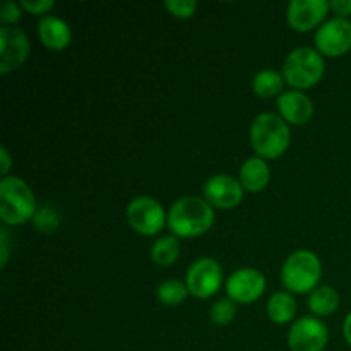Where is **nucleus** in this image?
I'll return each mask as SVG.
<instances>
[{
	"mask_svg": "<svg viewBox=\"0 0 351 351\" xmlns=\"http://www.w3.org/2000/svg\"><path fill=\"white\" fill-rule=\"evenodd\" d=\"M250 143L257 156L263 160L281 156L290 146L288 123L276 113H261L250 127Z\"/></svg>",
	"mask_w": 351,
	"mask_h": 351,
	"instance_id": "3",
	"label": "nucleus"
},
{
	"mask_svg": "<svg viewBox=\"0 0 351 351\" xmlns=\"http://www.w3.org/2000/svg\"><path fill=\"white\" fill-rule=\"evenodd\" d=\"M328 339V326L315 317L298 319L288 332L291 351H324Z\"/></svg>",
	"mask_w": 351,
	"mask_h": 351,
	"instance_id": "9",
	"label": "nucleus"
},
{
	"mask_svg": "<svg viewBox=\"0 0 351 351\" xmlns=\"http://www.w3.org/2000/svg\"><path fill=\"white\" fill-rule=\"evenodd\" d=\"M0 250H2V259H0V266L5 267L7 261H9V232L3 226L0 230Z\"/></svg>",
	"mask_w": 351,
	"mask_h": 351,
	"instance_id": "27",
	"label": "nucleus"
},
{
	"mask_svg": "<svg viewBox=\"0 0 351 351\" xmlns=\"http://www.w3.org/2000/svg\"><path fill=\"white\" fill-rule=\"evenodd\" d=\"M343 335H345L346 343L351 346V312L346 315L345 319V324H343Z\"/></svg>",
	"mask_w": 351,
	"mask_h": 351,
	"instance_id": "30",
	"label": "nucleus"
},
{
	"mask_svg": "<svg viewBox=\"0 0 351 351\" xmlns=\"http://www.w3.org/2000/svg\"><path fill=\"white\" fill-rule=\"evenodd\" d=\"M266 290V278L254 267H242L235 271L226 281V293L237 304H252Z\"/></svg>",
	"mask_w": 351,
	"mask_h": 351,
	"instance_id": "11",
	"label": "nucleus"
},
{
	"mask_svg": "<svg viewBox=\"0 0 351 351\" xmlns=\"http://www.w3.org/2000/svg\"><path fill=\"white\" fill-rule=\"evenodd\" d=\"M278 110L285 122L295 123V125H304L314 115L312 99L297 89L285 91L278 96Z\"/></svg>",
	"mask_w": 351,
	"mask_h": 351,
	"instance_id": "14",
	"label": "nucleus"
},
{
	"mask_svg": "<svg viewBox=\"0 0 351 351\" xmlns=\"http://www.w3.org/2000/svg\"><path fill=\"white\" fill-rule=\"evenodd\" d=\"M322 266L319 257L311 250H297L291 254L281 269V281L295 293L314 291L321 280Z\"/></svg>",
	"mask_w": 351,
	"mask_h": 351,
	"instance_id": "5",
	"label": "nucleus"
},
{
	"mask_svg": "<svg viewBox=\"0 0 351 351\" xmlns=\"http://www.w3.org/2000/svg\"><path fill=\"white\" fill-rule=\"evenodd\" d=\"M165 7L170 10L171 16L178 17V19H189L197 10V2L195 0H167Z\"/></svg>",
	"mask_w": 351,
	"mask_h": 351,
	"instance_id": "24",
	"label": "nucleus"
},
{
	"mask_svg": "<svg viewBox=\"0 0 351 351\" xmlns=\"http://www.w3.org/2000/svg\"><path fill=\"white\" fill-rule=\"evenodd\" d=\"M158 300L163 305H170V307H175V305L184 304L185 298L189 295L187 285L182 283L178 280H168L163 281V283L158 287Z\"/></svg>",
	"mask_w": 351,
	"mask_h": 351,
	"instance_id": "21",
	"label": "nucleus"
},
{
	"mask_svg": "<svg viewBox=\"0 0 351 351\" xmlns=\"http://www.w3.org/2000/svg\"><path fill=\"white\" fill-rule=\"evenodd\" d=\"M297 314V302L288 291H276L267 302V315L276 324H287Z\"/></svg>",
	"mask_w": 351,
	"mask_h": 351,
	"instance_id": "17",
	"label": "nucleus"
},
{
	"mask_svg": "<svg viewBox=\"0 0 351 351\" xmlns=\"http://www.w3.org/2000/svg\"><path fill=\"white\" fill-rule=\"evenodd\" d=\"M36 199L29 185L19 177H5L0 182V218L3 225L19 226L34 218Z\"/></svg>",
	"mask_w": 351,
	"mask_h": 351,
	"instance_id": "2",
	"label": "nucleus"
},
{
	"mask_svg": "<svg viewBox=\"0 0 351 351\" xmlns=\"http://www.w3.org/2000/svg\"><path fill=\"white\" fill-rule=\"evenodd\" d=\"M10 167H12V158H10L9 151H7L5 147H2V149H0V171H2L3 178L9 177L7 173H9Z\"/></svg>",
	"mask_w": 351,
	"mask_h": 351,
	"instance_id": "29",
	"label": "nucleus"
},
{
	"mask_svg": "<svg viewBox=\"0 0 351 351\" xmlns=\"http://www.w3.org/2000/svg\"><path fill=\"white\" fill-rule=\"evenodd\" d=\"M328 0H293L287 9L288 24L295 31H311L326 17Z\"/></svg>",
	"mask_w": 351,
	"mask_h": 351,
	"instance_id": "13",
	"label": "nucleus"
},
{
	"mask_svg": "<svg viewBox=\"0 0 351 351\" xmlns=\"http://www.w3.org/2000/svg\"><path fill=\"white\" fill-rule=\"evenodd\" d=\"M339 307V293L332 287L315 288L308 297V308L315 315H331Z\"/></svg>",
	"mask_w": 351,
	"mask_h": 351,
	"instance_id": "19",
	"label": "nucleus"
},
{
	"mask_svg": "<svg viewBox=\"0 0 351 351\" xmlns=\"http://www.w3.org/2000/svg\"><path fill=\"white\" fill-rule=\"evenodd\" d=\"M283 84L285 77L273 69H264V71L257 72L252 79L254 93L261 98H273V96L281 95Z\"/></svg>",
	"mask_w": 351,
	"mask_h": 351,
	"instance_id": "18",
	"label": "nucleus"
},
{
	"mask_svg": "<svg viewBox=\"0 0 351 351\" xmlns=\"http://www.w3.org/2000/svg\"><path fill=\"white\" fill-rule=\"evenodd\" d=\"M180 256V243L177 237L167 235L158 239L151 249V259L161 267H168L175 263Z\"/></svg>",
	"mask_w": 351,
	"mask_h": 351,
	"instance_id": "20",
	"label": "nucleus"
},
{
	"mask_svg": "<svg viewBox=\"0 0 351 351\" xmlns=\"http://www.w3.org/2000/svg\"><path fill=\"white\" fill-rule=\"evenodd\" d=\"M29 55V40L19 27H0V74L16 71Z\"/></svg>",
	"mask_w": 351,
	"mask_h": 351,
	"instance_id": "10",
	"label": "nucleus"
},
{
	"mask_svg": "<svg viewBox=\"0 0 351 351\" xmlns=\"http://www.w3.org/2000/svg\"><path fill=\"white\" fill-rule=\"evenodd\" d=\"M324 58L315 48H295L283 64V77L297 91L317 84L324 75Z\"/></svg>",
	"mask_w": 351,
	"mask_h": 351,
	"instance_id": "4",
	"label": "nucleus"
},
{
	"mask_svg": "<svg viewBox=\"0 0 351 351\" xmlns=\"http://www.w3.org/2000/svg\"><path fill=\"white\" fill-rule=\"evenodd\" d=\"M204 197L211 206L219 209H232L242 202L243 187L230 175H213L204 184Z\"/></svg>",
	"mask_w": 351,
	"mask_h": 351,
	"instance_id": "12",
	"label": "nucleus"
},
{
	"mask_svg": "<svg viewBox=\"0 0 351 351\" xmlns=\"http://www.w3.org/2000/svg\"><path fill=\"white\" fill-rule=\"evenodd\" d=\"M33 221L34 230H38L40 233H45V235H50V233L57 232L58 225H60V216L50 206H43L36 211L34 218L31 219Z\"/></svg>",
	"mask_w": 351,
	"mask_h": 351,
	"instance_id": "22",
	"label": "nucleus"
},
{
	"mask_svg": "<svg viewBox=\"0 0 351 351\" xmlns=\"http://www.w3.org/2000/svg\"><path fill=\"white\" fill-rule=\"evenodd\" d=\"M38 36L50 50H64L71 45L72 31L60 17L45 16L38 23Z\"/></svg>",
	"mask_w": 351,
	"mask_h": 351,
	"instance_id": "15",
	"label": "nucleus"
},
{
	"mask_svg": "<svg viewBox=\"0 0 351 351\" xmlns=\"http://www.w3.org/2000/svg\"><path fill=\"white\" fill-rule=\"evenodd\" d=\"M127 219L130 226L141 235H156L168 221V216H165L163 208L160 202L147 195L132 199L127 206Z\"/></svg>",
	"mask_w": 351,
	"mask_h": 351,
	"instance_id": "6",
	"label": "nucleus"
},
{
	"mask_svg": "<svg viewBox=\"0 0 351 351\" xmlns=\"http://www.w3.org/2000/svg\"><path fill=\"white\" fill-rule=\"evenodd\" d=\"M223 281V269L218 261L211 257H201L187 271L189 293L197 298H209L219 290Z\"/></svg>",
	"mask_w": 351,
	"mask_h": 351,
	"instance_id": "7",
	"label": "nucleus"
},
{
	"mask_svg": "<svg viewBox=\"0 0 351 351\" xmlns=\"http://www.w3.org/2000/svg\"><path fill=\"white\" fill-rule=\"evenodd\" d=\"M271 170L266 160L259 156L249 158L240 168V184L249 192H259L269 184Z\"/></svg>",
	"mask_w": 351,
	"mask_h": 351,
	"instance_id": "16",
	"label": "nucleus"
},
{
	"mask_svg": "<svg viewBox=\"0 0 351 351\" xmlns=\"http://www.w3.org/2000/svg\"><path fill=\"white\" fill-rule=\"evenodd\" d=\"M167 223L177 237H199L215 223V209L202 197H182L168 211Z\"/></svg>",
	"mask_w": 351,
	"mask_h": 351,
	"instance_id": "1",
	"label": "nucleus"
},
{
	"mask_svg": "<svg viewBox=\"0 0 351 351\" xmlns=\"http://www.w3.org/2000/svg\"><path fill=\"white\" fill-rule=\"evenodd\" d=\"M19 3L31 14H47L55 5L53 0H21Z\"/></svg>",
	"mask_w": 351,
	"mask_h": 351,
	"instance_id": "26",
	"label": "nucleus"
},
{
	"mask_svg": "<svg viewBox=\"0 0 351 351\" xmlns=\"http://www.w3.org/2000/svg\"><path fill=\"white\" fill-rule=\"evenodd\" d=\"M23 7L21 3L16 2H3L2 9H0V19H2L3 26H10V24L17 23L21 19V14H23Z\"/></svg>",
	"mask_w": 351,
	"mask_h": 351,
	"instance_id": "25",
	"label": "nucleus"
},
{
	"mask_svg": "<svg viewBox=\"0 0 351 351\" xmlns=\"http://www.w3.org/2000/svg\"><path fill=\"white\" fill-rule=\"evenodd\" d=\"M317 51L328 57H341L351 48V21L332 17L315 31Z\"/></svg>",
	"mask_w": 351,
	"mask_h": 351,
	"instance_id": "8",
	"label": "nucleus"
},
{
	"mask_svg": "<svg viewBox=\"0 0 351 351\" xmlns=\"http://www.w3.org/2000/svg\"><path fill=\"white\" fill-rule=\"evenodd\" d=\"M329 7L338 14V17H346L351 14V0H331Z\"/></svg>",
	"mask_w": 351,
	"mask_h": 351,
	"instance_id": "28",
	"label": "nucleus"
},
{
	"mask_svg": "<svg viewBox=\"0 0 351 351\" xmlns=\"http://www.w3.org/2000/svg\"><path fill=\"white\" fill-rule=\"evenodd\" d=\"M235 302H232L230 298H221V300H218L211 307V312H209L211 321L215 322L216 326H228L230 322L235 319Z\"/></svg>",
	"mask_w": 351,
	"mask_h": 351,
	"instance_id": "23",
	"label": "nucleus"
}]
</instances>
